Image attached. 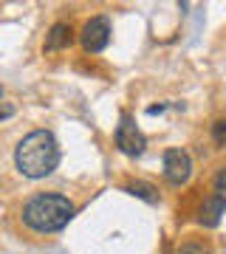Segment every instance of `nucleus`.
Here are the masks:
<instances>
[{
	"instance_id": "f03ea898",
	"label": "nucleus",
	"mask_w": 226,
	"mask_h": 254,
	"mask_svg": "<svg viewBox=\"0 0 226 254\" xmlns=\"http://www.w3.org/2000/svg\"><path fill=\"white\" fill-rule=\"evenodd\" d=\"M74 215H76L74 200H68L60 192H40L23 206V223L37 235L63 232L71 223Z\"/></svg>"
},
{
	"instance_id": "4468645a",
	"label": "nucleus",
	"mask_w": 226,
	"mask_h": 254,
	"mask_svg": "<svg viewBox=\"0 0 226 254\" xmlns=\"http://www.w3.org/2000/svg\"><path fill=\"white\" fill-rule=\"evenodd\" d=\"M0 96H3V88H0Z\"/></svg>"
},
{
	"instance_id": "9b49d317",
	"label": "nucleus",
	"mask_w": 226,
	"mask_h": 254,
	"mask_svg": "<svg viewBox=\"0 0 226 254\" xmlns=\"http://www.w3.org/2000/svg\"><path fill=\"white\" fill-rule=\"evenodd\" d=\"M215 190H218V195H221V198H226V167H221V170H218V175H215Z\"/></svg>"
},
{
	"instance_id": "39448f33",
	"label": "nucleus",
	"mask_w": 226,
	"mask_h": 254,
	"mask_svg": "<svg viewBox=\"0 0 226 254\" xmlns=\"http://www.w3.org/2000/svg\"><path fill=\"white\" fill-rule=\"evenodd\" d=\"M192 175V158L187 150H181V147H170L167 153H164V178L172 184V187H184V184L190 181Z\"/></svg>"
},
{
	"instance_id": "423d86ee",
	"label": "nucleus",
	"mask_w": 226,
	"mask_h": 254,
	"mask_svg": "<svg viewBox=\"0 0 226 254\" xmlns=\"http://www.w3.org/2000/svg\"><path fill=\"white\" fill-rule=\"evenodd\" d=\"M224 215H226V198H221L215 192V195H209V198L204 200V206H201V212H198V223L204 229H215Z\"/></svg>"
},
{
	"instance_id": "0eeeda50",
	"label": "nucleus",
	"mask_w": 226,
	"mask_h": 254,
	"mask_svg": "<svg viewBox=\"0 0 226 254\" xmlns=\"http://www.w3.org/2000/svg\"><path fill=\"white\" fill-rule=\"evenodd\" d=\"M74 43V28L68 23H54L45 34V51H65Z\"/></svg>"
},
{
	"instance_id": "f257e3e1",
	"label": "nucleus",
	"mask_w": 226,
	"mask_h": 254,
	"mask_svg": "<svg viewBox=\"0 0 226 254\" xmlns=\"http://www.w3.org/2000/svg\"><path fill=\"white\" fill-rule=\"evenodd\" d=\"M14 164L17 170L31 181L48 178L60 167V144L51 130H34L28 133L14 150Z\"/></svg>"
},
{
	"instance_id": "1a4fd4ad",
	"label": "nucleus",
	"mask_w": 226,
	"mask_h": 254,
	"mask_svg": "<svg viewBox=\"0 0 226 254\" xmlns=\"http://www.w3.org/2000/svg\"><path fill=\"white\" fill-rule=\"evenodd\" d=\"M212 141L218 147H226V119H218L212 125Z\"/></svg>"
},
{
	"instance_id": "7ed1b4c3",
	"label": "nucleus",
	"mask_w": 226,
	"mask_h": 254,
	"mask_svg": "<svg viewBox=\"0 0 226 254\" xmlns=\"http://www.w3.org/2000/svg\"><path fill=\"white\" fill-rule=\"evenodd\" d=\"M116 147L125 155H130V158H139V155L145 153V147H147L145 133L136 127V122H133L130 113H122V119H119V125H116Z\"/></svg>"
},
{
	"instance_id": "20e7f679",
	"label": "nucleus",
	"mask_w": 226,
	"mask_h": 254,
	"mask_svg": "<svg viewBox=\"0 0 226 254\" xmlns=\"http://www.w3.org/2000/svg\"><path fill=\"white\" fill-rule=\"evenodd\" d=\"M79 43L82 48L88 51V54H99V51H105L110 43V20L105 17V14H99V17H90L85 26H82L79 31Z\"/></svg>"
},
{
	"instance_id": "ddd939ff",
	"label": "nucleus",
	"mask_w": 226,
	"mask_h": 254,
	"mask_svg": "<svg viewBox=\"0 0 226 254\" xmlns=\"http://www.w3.org/2000/svg\"><path fill=\"white\" fill-rule=\"evenodd\" d=\"M11 113H14V108H3V110H0V119H9Z\"/></svg>"
},
{
	"instance_id": "f8f14e48",
	"label": "nucleus",
	"mask_w": 226,
	"mask_h": 254,
	"mask_svg": "<svg viewBox=\"0 0 226 254\" xmlns=\"http://www.w3.org/2000/svg\"><path fill=\"white\" fill-rule=\"evenodd\" d=\"M167 105H153V108H147V116H155V113H164Z\"/></svg>"
},
{
	"instance_id": "6e6552de",
	"label": "nucleus",
	"mask_w": 226,
	"mask_h": 254,
	"mask_svg": "<svg viewBox=\"0 0 226 254\" xmlns=\"http://www.w3.org/2000/svg\"><path fill=\"white\" fill-rule=\"evenodd\" d=\"M125 192H130L133 198L145 200V203H150V206H155V203H158V190H155L153 184H147V181H133V184H127Z\"/></svg>"
},
{
	"instance_id": "9d476101",
	"label": "nucleus",
	"mask_w": 226,
	"mask_h": 254,
	"mask_svg": "<svg viewBox=\"0 0 226 254\" xmlns=\"http://www.w3.org/2000/svg\"><path fill=\"white\" fill-rule=\"evenodd\" d=\"M175 254H209L207 246H201V243H184Z\"/></svg>"
}]
</instances>
